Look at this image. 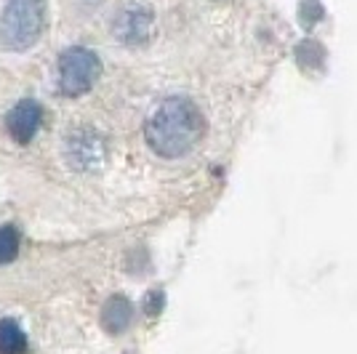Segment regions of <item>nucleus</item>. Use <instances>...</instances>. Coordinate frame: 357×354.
<instances>
[{"label":"nucleus","mask_w":357,"mask_h":354,"mask_svg":"<svg viewBox=\"0 0 357 354\" xmlns=\"http://www.w3.org/2000/svg\"><path fill=\"white\" fill-rule=\"evenodd\" d=\"M30 341L16 320H0V354H27Z\"/></svg>","instance_id":"obj_8"},{"label":"nucleus","mask_w":357,"mask_h":354,"mask_svg":"<svg viewBox=\"0 0 357 354\" xmlns=\"http://www.w3.org/2000/svg\"><path fill=\"white\" fill-rule=\"evenodd\" d=\"M109 30L123 45H147L155 35V14L144 3H126L115 11Z\"/></svg>","instance_id":"obj_4"},{"label":"nucleus","mask_w":357,"mask_h":354,"mask_svg":"<svg viewBox=\"0 0 357 354\" xmlns=\"http://www.w3.org/2000/svg\"><path fill=\"white\" fill-rule=\"evenodd\" d=\"M102 77V59L83 45H73L59 56V88L64 96L89 93Z\"/></svg>","instance_id":"obj_3"},{"label":"nucleus","mask_w":357,"mask_h":354,"mask_svg":"<svg viewBox=\"0 0 357 354\" xmlns=\"http://www.w3.org/2000/svg\"><path fill=\"white\" fill-rule=\"evenodd\" d=\"M206 136V118L192 99L171 96L165 99L144 125V139L155 155L176 160L190 155Z\"/></svg>","instance_id":"obj_1"},{"label":"nucleus","mask_w":357,"mask_h":354,"mask_svg":"<svg viewBox=\"0 0 357 354\" xmlns=\"http://www.w3.org/2000/svg\"><path fill=\"white\" fill-rule=\"evenodd\" d=\"M160 309H163V291H149L144 298V311L149 317H155V314H160Z\"/></svg>","instance_id":"obj_10"},{"label":"nucleus","mask_w":357,"mask_h":354,"mask_svg":"<svg viewBox=\"0 0 357 354\" xmlns=\"http://www.w3.org/2000/svg\"><path fill=\"white\" fill-rule=\"evenodd\" d=\"M43 123V107L35 99H24V102L14 104L6 115V131L14 139L16 144H30L35 133L40 131Z\"/></svg>","instance_id":"obj_6"},{"label":"nucleus","mask_w":357,"mask_h":354,"mask_svg":"<svg viewBox=\"0 0 357 354\" xmlns=\"http://www.w3.org/2000/svg\"><path fill=\"white\" fill-rule=\"evenodd\" d=\"M134 323V304L126 295H109L102 307V328L109 336L126 333Z\"/></svg>","instance_id":"obj_7"},{"label":"nucleus","mask_w":357,"mask_h":354,"mask_svg":"<svg viewBox=\"0 0 357 354\" xmlns=\"http://www.w3.org/2000/svg\"><path fill=\"white\" fill-rule=\"evenodd\" d=\"M64 157L75 171H96L107 157L105 136L93 128H77L64 139Z\"/></svg>","instance_id":"obj_5"},{"label":"nucleus","mask_w":357,"mask_h":354,"mask_svg":"<svg viewBox=\"0 0 357 354\" xmlns=\"http://www.w3.org/2000/svg\"><path fill=\"white\" fill-rule=\"evenodd\" d=\"M19 245H22L19 229L11 224H3L0 226V264H11L19 256Z\"/></svg>","instance_id":"obj_9"},{"label":"nucleus","mask_w":357,"mask_h":354,"mask_svg":"<svg viewBox=\"0 0 357 354\" xmlns=\"http://www.w3.org/2000/svg\"><path fill=\"white\" fill-rule=\"evenodd\" d=\"M45 22V0H8L0 14V45L6 51H27L40 40Z\"/></svg>","instance_id":"obj_2"}]
</instances>
